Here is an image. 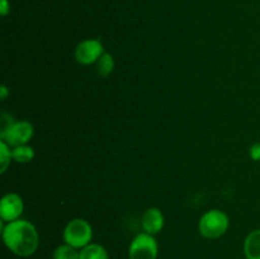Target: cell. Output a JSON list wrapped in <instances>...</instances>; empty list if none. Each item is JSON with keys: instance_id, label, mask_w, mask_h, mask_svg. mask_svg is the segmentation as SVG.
<instances>
[{"instance_id": "1", "label": "cell", "mask_w": 260, "mask_h": 259, "mask_svg": "<svg viewBox=\"0 0 260 259\" xmlns=\"http://www.w3.org/2000/svg\"><path fill=\"white\" fill-rule=\"evenodd\" d=\"M2 238L8 250L20 258L33 255L40 246L37 229L30 221L23 218L3 225Z\"/></svg>"}, {"instance_id": "2", "label": "cell", "mask_w": 260, "mask_h": 259, "mask_svg": "<svg viewBox=\"0 0 260 259\" xmlns=\"http://www.w3.org/2000/svg\"><path fill=\"white\" fill-rule=\"evenodd\" d=\"M230 226V218L223 211L213 208L203 213L198 222V231L201 235L210 240L220 239L228 233Z\"/></svg>"}, {"instance_id": "3", "label": "cell", "mask_w": 260, "mask_h": 259, "mask_svg": "<svg viewBox=\"0 0 260 259\" xmlns=\"http://www.w3.org/2000/svg\"><path fill=\"white\" fill-rule=\"evenodd\" d=\"M63 241L76 249H83L93 240V228L85 218H73L63 229Z\"/></svg>"}, {"instance_id": "4", "label": "cell", "mask_w": 260, "mask_h": 259, "mask_svg": "<svg viewBox=\"0 0 260 259\" xmlns=\"http://www.w3.org/2000/svg\"><path fill=\"white\" fill-rule=\"evenodd\" d=\"M35 135V127L29 121H10L7 126L3 127L0 132V140L7 142L10 147L25 145L30 141Z\"/></svg>"}, {"instance_id": "5", "label": "cell", "mask_w": 260, "mask_h": 259, "mask_svg": "<svg viewBox=\"0 0 260 259\" xmlns=\"http://www.w3.org/2000/svg\"><path fill=\"white\" fill-rule=\"evenodd\" d=\"M159 244L154 235L140 233L132 239L128 246V259H157Z\"/></svg>"}, {"instance_id": "6", "label": "cell", "mask_w": 260, "mask_h": 259, "mask_svg": "<svg viewBox=\"0 0 260 259\" xmlns=\"http://www.w3.org/2000/svg\"><path fill=\"white\" fill-rule=\"evenodd\" d=\"M104 51V46L98 38H86L75 47V60L80 65H93L96 63Z\"/></svg>"}, {"instance_id": "7", "label": "cell", "mask_w": 260, "mask_h": 259, "mask_svg": "<svg viewBox=\"0 0 260 259\" xmlns=\"http://www.w3.org/2000/svg\"><path fill=\"white\" fill-rule=\"evenodd\" d=\"M24 211V202L18 193L10 192L3 196L0 201V218L3 222L19 220Z\"/></svg>"}, {"instance_id": "8", "label": "cell", "mask_w": 260, "mask_h": 259, "mask_svg": "<svg viewBox=\"0 0 260 259\" xmlns=\"http://www.w3.org/2000/svg\"><path fill=\"white\" fill-rule=\"evenodd\" d=\"M165 217L164 213L157 207H149L141 217V226L144 233L150 235H156L164 229Z\"/></svg>"}, {"instance_id": "9", "label": "cell", "mask_w": 260, "mask_h": 259, "mask_svg": "<svg viewBox=\"0 0 260 259\" xmlns=\"http://www.w3.org/2000/svg\"><path fill=\"white\" fill-rule=\"evenodd\" d=\"M243 249L246 259H260V229H255L246 235Z\"/></svg>"}, {"instance_id": "10", "label": "cell", "mask_w": 260, "mask_h": 259, "mask_svg": "<svg viewBox=\"0 0 260 259\" xmlns=\"http://www.w3.org/2000/svg\"><path fill=\"white\" fill-rule=\"evenodd\" d=\"M79 259H109V254L102 244L90 243L80 249Z\"/></svg>"}, {"instance_id": "11", "label": "cell", "mask_w": 260, "mask_h": 259, "mask_svg": "<svg viewBox=\"0 0 260 259\" xmlns=\"http://www.w3.org/2000/svg\"><path fill=\"white\" fill-rule=\"evenodd\" d=\"M13 160L18 164H27L35 159V149L28 144L12 147Z\"/></svg>"}, {"instance_id": "12", "label": "cell", "mask_w": 260, "mask_h": 259, "mask_svg": "<svg viewBox=\"0 0 260 259\" xmlns=\"http://www.w3.org/2000/svg\"><path fill=\"white\" fill-rule=\"evenodd\" d=\"M114 58L113 56L109 52H104L103 55L99 57V60L96 61V73L102 78H107V76L111 75L114 70Z\"/></svg>"}, {"instance_id": "13", "label": "cell", "mask_w": 260, "mask_h": 259, "mask_svg": "<svg viewBox=\"0 0 260 259\" xmlns=\"http://www.w3.org/2000/svg\"><path fill=\"white\" fill-rule=\"evenodd\" d=\"M80 250L69 244L63 243L53 250V259H79Z\"/></svg>"}, {"instance_id": "14", "label": "cell", "mask_w": 260, "mask_h": 259, "mask_svg": "<svg viewBox=\"0 0 260 259\" xmlns=\"http://www.w3.org/2000/svg\"><path fill=\"white\" fill-rule=\"evenodd\" d=\"M12 160V147H10L5 141L0 140V173H2V174H4V173L7 172L8 167L10 165Z\"/></svg>"}, {"instance_id": "15", "label": "cell", "mask_w": 260, "mask_h": 259, "mask_svg": "<svg viewBox=\"0 0 260 259\" xmlns=\"http://www.w3.org/2000/svg\"><path fill=\"white\" fill-rule=\"evenodd\" d=\"M249 156L254 161H260V142H254L249 147Z\"/></svg>"}, {"instance_id": "16", "label": "cell", "mask_w": 260, "mask_h": 259, "mask_svg": "<svg viewBox=\"0 0 260 259\" xmlns=\"http://www.w3.org/2000/svg\"><path fill=\"white\" fill-rule=\"evenodd\" d=\"M10 13V3L9 0H0V14L5 17Z\"/></svg>"}, {"instance_id": "17", "label": "cell", "mask_w": 260, "mask_h": 259, "mask_svg": "<svg viewBox=\"0 0 260 259\" xmlns=\"http://www.w3.org/2000/svg\"><path fill=\"white\" fill-rule=\"evenodd\" d=\"M8 95H9V89L7 88V85L3 84V85L0 86V99H2V101H5V99L8 98Z\"/></svg>"}]
</instances>
